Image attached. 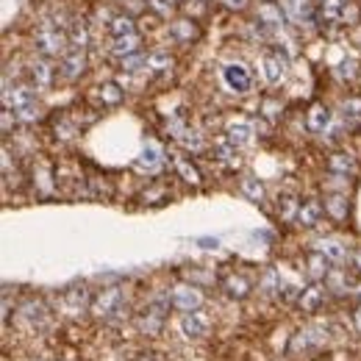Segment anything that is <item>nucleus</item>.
I'll use <instances>...</instances> for the list:
<instances>
[{"label": "nucleus", "instance_id": "obj_1", "mask_svg": "<svg viewBox=\"0 0 361 361\" xmlns=\"http://www.w3.org/2000/svg\"><path fill=\"white\" fill-rule=\"evenodd\" d=\"M34 45H36V50H39L42 56L53 58V56L64 53V47H67L69 42H67V36L58 31V25H53V23H42L39 31L34 34Z\"/></svg>", "mask_w": 361, "mask_h": 361}, {"label": "nucleus", "instance_id": "obj_2", "mask_svg": "<svg viewBox=\"0 0 361 361\" xmlns=\"http://www.w3.org/2000/svg\"><path fill=\"white\" fill-rule=\"evenodd\" d=\"M84 69H87V56H84V50H67V53L61 56L58 72H61L64 81H78V78L84 76Z\"/></svg>", "mask_w": 361, "mask_h": 361}, {"label": "nucleus", "instance_id": "obj_3", "mask_svg": "<svg viewBox=\"0 0 361 361\" xmlns=\"http://www.w3.org/2000/svg\"><path fill=\"white\" fill-rule=\"evenodd\" d=\"M223 81H226V87L231 92L245 95L250 89V72H248L245 64H226L223 67Z\"/></svg>", "mask_w": 361, "mask_h": 361}, {"label": "nucleus", "instance_id": "obj_4", "mask_svg": "<svg viewBox=\"0 0 361 361\" xmlns=\"http://www.w3.org/2000/svg\"><path fill=\"white\" fill-rule=\"evenodd\" d=\"M100 317H114L117 311H122V292L117 286H111V289H103V292L98 295V300H95V306H92Z\"/></svg>", "mask_w": 361, "mask_h": 361}, {"label": "nucleus", "instance_id": "obj_5", "mask_svg": "<svg viewBox=\"0 0 361 361\" xmlns=\"http://www.w3.org/2000/svg\"><path fill=\"white\" fill-rule=\"evenodd\" d=\"M261 69H264V78L270 84H281L286 76V58L281 53H264L261 56Z\"/></svg>", "mask_w": 361, "mask_h": 361}, {"label": "nucleus", "instance_id": "obj_6", "mask_svg": "<svg viewBox=\"0 0 361 361\" xmlns=\"http://www.w3.org/2000/svg\"><path fill=\"white\" fill-rule=\"evenodd\" d=\"M162 164H164V153H162V148H159L156 142H148V144L142 148L139 159H136V167H139V170H148V173H156Z\"/></svg>", "mask_w": 361, "mask_h": 361}, {"label": "nucleus", "instance_id": "obj_7", "mask_svg": "<svg viewBox=\"0 0 361 361\" xmlns=\"http://www.w3.org/2000/svg\"><path fill=\"white\" fill-rule=\"evenodd\" d=\"M170 300H173V306L181 309V311H197V306L203 303L200 292H197V289H192V286H178Z\"/></svg>", "mask_w": 361, "mask_h": 361}, {"label": "nucleus", "instance_id": "obj_8", "mask_svg": "<svg viewBox=\"0 0 361 361\" xmlns=\"http://www.w3.org/2000/svg\"><path fill=\"white\" fill-rule=\"evenodd\" d=\"M320 220H322V206L317 200H303L298 206V223L303 228H314V226H320Z\"/></svg>", "mask_w": 361, "mask_h": 361}, {"label": "nucleus", "instance_id": "obj_9", "mask_svg": "<svg viewBox=\"0 0 361 361\" xmlns=\"http://www.w3.org/2000/svg\"><path fill=\"white\" fill-rule=\"evenodd\" d=\"M31 78H34V84H36L39 89H47V87L53 84V64H50L47 56H42V58H36V61L31 64Z\"/></svg>", "mask_w": 361, "mask_h": 361}, {"label": "nucleus", "instance_id": "obj_10", "mask_svg": "<svg viewBox=\"0 0 361 361\" xmlns=\"http://www.w3.org/2000/svg\"><path fill=\"white\" fill-rule=\"evenodd\" d=\"M67 42H69V50H87V45H89V28H87L84 20H72L69 23Z\"/></svg>", "mask_w": 361, "mask_h": 361}, {"label": "nucleus", "instance_id": "obj_11", "mask_svg": "<svg viewBox=\"0 0 361 361\" xmlns=\"http://www.w3.org/2000/svg\"><path fill=\"white\" fill-rule=\"evenodd\" d=\"M234 148H242V144H248L253 139V125L248 120H237L228 125V136H226Z\"/></svg>", "mask_w": 361, "mask_h": 361}, {"label": "nucleus", "instance_id": "obj_12", "mask_svg": "<svg viewBox=\"0 0 361 361\" xmlns=\"http://www.w3.org/2000/svg\"><path fill=\"white\" fill-rule=\"evenodd\" d=\"M170 34H173V39H175V42H192V39H197V36H200V28L195 25V20L181 17V20H175V23L170 25Z\"/></svg>", "mask_w": 361, "mask_h": 361}, {"label": "nucleus", "instance_id": "obj_13", "mask_svg": "<svg viewBox=\"0 0 361 361\" xmlns=\"http://www.w3.org/2000/svg\"><path fill=\"white\" fill-rule=\"evenodd\" d=\"M139 45H142L139 34L114 36V42H111V53H114V56H120V58H125V56H133V53H139Z\"/></svg>", "mask_w": 361, "mask_h": 361}, {"label": "nucleus", "instance_id": "obj_14", "mask_svg": "<svg viewBox=\"0 0 361 361\" xmlns=\"http://www.w3.org/2000/svg\"><path fill=\"white\" fill-rule=\"evenodd\" d=\"M181 328H184L186 336H203L208 331V320L200 311H186L184 320H181Z\"/></svg>", "mask_w": 361, "mask_h": 361}, {"label": "nucleus", "instance_id": "obj_15", "mask_svg": "<svg viewBox=\"0 0 361 361\" xmlns=\"http://www.w3.org/2000/svg\"><path fill=\"white\" fill-rule=\"evenodd\" d=\"M328 170L336 173V175H342V178H347V175L355 173V159L347 156V153H333V156L328 159Z\"/></svg>", "mask_w": 361, "mask_h": 361}, {"label": "nucleus", "instance_id": "obj_16", "mask_svg": "<svg viewBox=\"0 0 361 361\" xmlns=\"http://www.w3.org/2000/svg\"><path fill=\"white\" fill-rule=\"evenodd\" d=\"M328 125H331V111H328V106L314 103V106L309 109V128H311V131H325Z\"/></svg>", "mask_w": 361, "mask_h": 361}, {"label": "nucleus", "instance_id": "obj_17", "mask_svg": "<svg viewBox=\"0 0 361 361\" xmlns=\"http://www.w3.org/2000/svg\"><path fill=\"white\" fill-rule=\"evenodd\" d=\"M148 69L156 72V76H164V72H170V69H173V58H170V53H162V50L148 53Z\"/></svg>", "mask_w": 361, "mask_h": 361}, {"label": "nucleus", "instance_id": "obj_18", "mask_svg": "<svg viewBox=\"0 0 361 361\" xmlns=\"http://www.w3.org/2000/svg\"><path fill=\"white\" fill-rule=\"evenodd\" d=\"M322 300H325V289L322 286H309V289H303V295H300V306L306 311H314Z\"/></svg>", "mask_w": 361, "mask_h": 361}, {"label": "nucleus", "instance_id": "obj_19", "mask_svg": "<svg viewBox=\"0 0 361 361\" xmlns=\"http://www.w3.org/2000/svg\"><path fill=\"white\" fill-rule=\"evenodd\" d=\"M317 250H320L325 259H331V261H342L344 253H347L339 239H322V242H317Z\"/></svg>", "mask_w": 361, "mask_h": 361}, {"label": "nucleus", "instance_id": "obj_20", "mask_svg": "<svg viewBox=\"0 0 361 361\" xmlns=\"http://www.w3.org/2000/svg\"><path fill=\"white\" fill-rule=\"evenodd\" d=\"M226 292H228L231 298H245V295L250 292V283H248L242 275H228V278H226Z\"/></svg>", "mask_w": 361, "mask_h": 361}, {"label": "nucleus", "instance_id": "obj_21", "mask_svg": "<svg viewBox=\"0 0 361 361\" xmlns=\"http://www.w3.org/2000/svg\"><path fill=\"white\" fill-rule=\"evenodd\" d=\"M325 211L333 217V220H344L347 217V200L342 195H331V197H325Z\"/></svg>", "mask_w": 361, "mask_h": 361}, {"label": "nucleus", "instance_id": "obj_22", "mask_svg": "<svg viewBox=\"0 0 361 361\" xmlns=\"http://www.w3.org/2000/svg\"><path fill=\"white\" fill-rule=\"evenodd\" d=\"M328 264H331V259H325L320 250L311 256V261H309V272H311V278H328Z\"/></svg>", "mask_w": 361, "mask_h": 361}, {"label": "nucleus", "instance_id": "obj_23", "mask_svg": "<svg viewBox=\"0 0 361 361\" xmlns=\"http://www.w3.org/2000/svg\"><path fill=\"white\" fill-rule=\"evenodd\" d=\"M109 31H111V36H128V34H136L133 31V20L131 17H114L111 23H109Z\"/></svg>", "mask_w": 361, "mask_h": 361}, {"label": "nucleus", "instance_id": "obj_24", "mask_svg": "<svg viewBox=\"0 0 361 361\" xmlns=\"http://www.w3.org/2000/svg\"><path fill=\"white\" fill-rule=\"evenodd\" d=\"M23 314L31 320V325H42V322H45V317H47V314H45V306H42L39 300L25 303V306H23Z\"/></svg>", "mask_w": 361, "mask_h": 361}, {"label": "nucleus", "instance_id": "obj_25", "mask_svg": "<svg viewBox=\"0 0 361 361\" xmlns=\"http://www.w3.org/2000/svg\"><path fill=\"white\" fill-rule=\"evenodd\" d=\"M259 23H267V25H281L283 17H281V9H275L272 3H264L259 9Z\"/></svg>", "mask_w": 361, "mask_h": 361}, {"label": "nucleus", "instance_id": "obj_26", "mask_svg": "<svg viewBox=\"0 0 361 361\" xmlns=\"http://www.w3.org/2000/svg\"><path fill=\"white\" fill-rule=\"evenodd\" d=\"M14 120H20V122H36L39 120V103L34 100V103H25V106L14 109Z\"/></svg>", "mask_w": 361, "mask_h": 361}, {"label": "nucleus", "instance_id": "obj_27", "mask_svg": "<svg viewBox=\"0 0 361 361\" xmlns=\"http://www.w3.org/2000/svg\"><path fill=\"white\" fill-rule=\"evenodd\" d=\"M175 170L184 175V181H189V184H200V173H197V167H195L189 159H178V162H175Z\"/></svg>", "mask_w": 361, "mask_h": 361}, {"label": "nucleus", "instance_id": "obj_28", "mask_svg": "<svg viewBox=\"0 0 361 361\" xmlns=\"http://www.w3.org/2000/svg\"><path fill=\"white\" fill-rule=\"evenodd\" d=\"M122 89L117 87V84H103L100 87V98H103V103H109V106H117L120 100H122Z\"/></svg>", "mask_w": 361, "mask_h": 361}, {"label": "nucleus", "instance_id": "obj_29", "mask_svg": "<svg viewBox=\"0 0 361 361\" xmlns=\"http://www.w3.org/2000/svg\"><path fill=\"white\" fill-rule=\"evenodd\" d=\"M242 192L250 197V200H264V186L259 178H245L242 181Z\"/></svg>", "mask_w": 361, "mask_h": 361}, {"label": "nucleus", "instance_id": "obj_30", "mask_svg": "<svg viewBox=\"0 0 361 361\" xmlns=\"http://www.w3.org/2000/svg\"><path fill=\"white\" fill-rule=\"evenodd\" d=\"M317 342H322V333H317V331H300L298 336H295V342H292V347H311V344H317Z\"/></svg>", "mask_w": 361, "mask_h": 361}, {"label": "nucleus", "instance_id": "obj_31", "mask_svg": "<svg viewBox=\"0 0 361 361\" xmlns=\"http://www.w3.org/2000/svg\"><path fill=\"white\" fill-rule=\"evenodd\" d=\"M175 136H178V139L186 144V148H195V151H197L200 144H203V139H200V133H197L195 128H181Z\"/></svg>", "mask_w": 361, "mask_h": 361}, {"label": "nucleus", "instance_id": "obj_32", "mask_svg": "<svg viewBox=\"0 0 361 361\" xmlns=\"http://www.w3.org/2000/svg\"><path fill=\"white\" fill-rule=\"evenodd\" d=\"M175 3H178V0H148V6H151L159 17H170V14L175 12Z\"/></svg>", "mask_w": 361, "mask_h": 361}, {"label": "nucleus", "instance_id": "obj_33", "mask_svg": "<svg viewBox=\"0 0 361 361\" xmlns=\"http://www.w3.org/2000/svg\"><path fill=\"white\" fill-rule=\"evenodd\" d=\"M142 67H148V56H142V53H133V56H125L122 58V69L125 72H136Z\"/></svg>", "mask_w": 361, "mask_h": 361}, {"label": "nucleus", "instance_id": "obj_34", "mask_svg": "<svg viewBox=\"0 0 361 361\" xmlns=\"http://www.w3.org/2000/svg\"><path fill=\"white\" fill-rule=\"evenodd\" d=\"M214 153H217V159H220V162H231V156L237 153V148L228 139H220V142L214 144Z\"/></svg>", "mask_w": 361, "mask_h": 361}, {"label": "nucleus", "instance_id": "obj_35", "mask_svg": "<svg viewBox=\"0 0 361 361\" xmlns=\"http://www.w3.org/2000/svg\"><path fill=\"white\" fill-rule=\"evenodd\" d=\"M87 300H89V295H87L84 286H81V289H69V292H67V303H69L72 309H81Z\"/></svg>", "mask_w": 361, "mask_h": 361}, {"label": "nucleus", "instance_id": "obj_36", "mask_svg": "<svg viewBox=\"0 0 361 361\" xmlns=\"http://www.w3.org/2000/svg\"><path fill=\"white\" fill-rule=\"evenodd\" d=\"M76 125H72V122H67L64 117L61 120H56V136H61V139H72V136H76Z\"/></svg>", "mask_w": 361, "mask_h": 361}, {"label": "nucleus", "instance_id": "obj_37", "mask_svg": "<svg viewBox=\"0 0 361 361\" xmlns=\"http://www.w3.org/2000/svg\"><path fill=\"white\" fill-rule=\"evenodd\" d=\"M344 117H350V120H361V98H350V100H344Z\"/></svg>", "mask_w": 361, "mask_h": 361}, {"label": "nucleus", "instance_id": "obj_38", "mask_svg": "<svg viewBox=\"0 0 361 361\" xmlns=\"http://www.w3.org/2000/svg\"><path fill=\"white\" fill-rule=\"evenodd\" d=\"M339 76L353 81V78L358 76V67H355V61H342V64H339Z\"/></svg>", "mask_w": 361, "mask_h": 361}, {"label": "nucleus", "instance_id": "obj_39", "mask_svg": "<svg viewBox=\"0 0 361 361\" xmlns=\"http://www.w3.org/2000/svg\"><path fill=\"white\" fill-rule=\"evenodd\" d=\"M223 6H228V9L239 12V9H245V6H248V0H223Z\"/></svg>", "mask_w": 361, "mask_h": 361}, {"label": "nucleus", "instance_id": "obj_40", "mask_svg": "<svg viewBox=\"0 0 361 361\" xmlns=\"http://www.w3.org/2000/svg\"><path fill=\"white\" fill-rule=\"evenodd\" d=\"M264 114H267V117H270V120H275V117H278V106H275V103H270V100H267V103H264Z\"/></svg>", "mask_w": 361, "mask_h": 361}, {"label": "nucleus", "instance_id": "obj_41", "mask_svg": "<svg viewBox=\"0 0 361 361\" xmlns=\"http://www.w3.org/2000/svg\"><path fill=\"white\" fill-rule=\"evenodd\" d=\"M353 267L361 272V250H355V253H353Z\"/></svg>", "mask_w": 361, "mask_h": 361}, {"label": "nucleus", "instance_id": "obj_42", "mask_svg": "<svg viewBox=\"0 0 361 361\" xmlns=\"http://www.w3.org/2000/svg\"><path fill=\"white\" fill-rule=\"evenodd\" d=\"M355 325H358V331H361V306H358V311H355Z\"/></svg>", "mask_w": 361, "mask_h": 361}, {"label": "nucleus", "instance_id": "obj_43", "mask_svg": "<svg viewBox=\"0 0 361 361\" xmlns=\"http://www.w3.org/2000/svg\"><path fill=\"white\" fill-rule=\"evenodd\" d=\"M358 298H361V283H358Z\"/></svg>", "mask_w": 361, "mask_h": 361}]
</instances>
